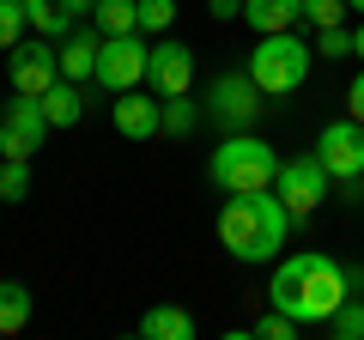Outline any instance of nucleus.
<instances>
[{
    "mask_svg": "<svg viewBox=\"0 0 364 340\" xmlns=\"http://www.w3.org/2000/svg\"><path fill=\"white\" fill-rule=\"evenodd\" d=\"M352 298V280H346V262L328 255V249H298L286 262H273V280H267V304L286 310L291 322L304 328H328V316Z\"/></svg>",
    "mask_w": 364,
    "mask_h": 340,
    "instance_id": "nucleus-1",
    "label": "nucleus"
},
{
    "mask_svg": "<svg viewBox=\"0 0 364 340\" xmlns=\"http://www.w3.org/2000/svg\"><path fill=\"white\" fill-rule=\"evenodd\" d=\"M286 231H291V213H286V201L273 195V188L225 195V207H219V243H225V255H237V262H249V267L279 262Z\"/></svg>",
    "mask_w": 364,
    "mask_h": 340,
    "instance_id": "nucleus-2",
    "label": "nucleus"
},
{
    "mask_svg": "<svg viewBox=\"0 0 364 340\" xmlns=\"http://www.w3.org/2000/svg\"><path fill=\"white\" fill-rule=\"evenodd\" d=\"M273 176H279V152H273L255 128L225 134V140L213 146V158H207V183L219 188V195H255V188H273Z\"/></svg>",
    "mask_w": 364,
    "mask_h": 340,
    "instance_id": "nucleus-3",
    "label": "nucleus"
},
{
    "mask_svg": "<svg viewBox=\"0 0 364 340\" xmlns=\"http://www.w3.org/2000/svg\"><path fill=\"white\" fill-rule=\"evenodd\" d=\"M310 61H316V43H304L298 31H273V37H261L255 55H249V79H255L267 97H291V92H304Z\"/></svg>",
    "mask_w": 364,
    "mask_h": 340,
    "instance_id": "nucleus-4",
    "label": "nucleus"
},
{
    "mask_svg": "<svg viewBox=\"0 0 364 340\" xmlns=\"http://www.w3.org/2000/svg\"><path fill=\"white\" fill-rule=\"evenodd\" d=\"M261 97H267V92L249 79V67H237V73H219V79H213L200 104H207V122H213V128H225V134H249V128L261 122V110H267Z\"/></svg>",
    "mask_w": 364,
    "mask_h": 340,
    "instance_id": "nucleus-5",
    "label": "nucleus"
},
{
    "mask_svg": "<svg viewBox=\"0 0 364 340\" xmlns=\"http://www.w3.org/2000/svg\"><path fill=\"white\" fill-rule=\"evenodd\" d=\"M328 183H334V170L322 164V152H298V158H279V176H273V195L286 201L291 225H304L316 207L328 201Z\"/></svg>",
    "mask_w": 364,
    "mask_h": 340,
    "instance_id": "nucleus-6",
    "label": "nucleus"
},
{
    "mask_svg": "<svg viewBox=\"0 0 364 340\" xmlns=\"http://www.w3.org/2000/svg\"><path fill=\"white\" fill-rule=\"evenodd\" d=\"M146 55H152V37H146V31L104 37V49H97V73H91V79H97L109 97L134 92V85H146Z\"/></svg>",
    "mask_w": 364,
    "mask_h": 340,
    "instance_id": "nucleus-7",
    "label": "nucleus"
},
{
    "mask_svg": "<svg viewBox=\"0 0 364 340\" xmlns=\"http://www.w3.org/2000/svg\"><path fill=\"white\" fill-rule=\"evenodd\" d=\"M6 73H13V92L18 97H43L61 79V49H55V37H25L6 49Z\"/></svg>",
    "mask_w": 364,
    "mask_h": 340,
    "instance_id": "nucleus-8",
    "label": "nucleus"
},
{
    "mask_svg": "<svg viewBox=\"0 0 364 340\" xmlns=\"http://www.w3.org/2000/svg\"><path fill=\"white\" fill-rule=\"evenodd\" d=\"M316 152H322V164L334 170V183H346V195L364 183V122H328L322 140H316Z\"/></svg>",
    "mask_w": 364,
    "mask_h": 340,
    "instance_id": "nucleus-9",
    "label": "nucleus"
},
{
    "mask_svg": "<svg viewBox=\"0 0 364 340\" xmlns=\"http://www.w3.org/2000/svg\"><path fill=\"white\" fill-rule=\"evenodd\" d=\"M43 140H49V116H43V97H18L0 110V152L6 158H31L43 152Z\"/></svg>",
    "mask_w": 364,
    "mask_h": 340,
    "instance_id": "nucleus-10",
    "label": "nucleus"
},
{
    "mask_svg": "<svg viewBox=\"0 0 364 340\" xmlns=\"http://www.w3.org/2000/svg\"><path fill=\"white\" fill-rule=\"evenodd\" d=\"M146 85L158 97H182L195 92V49L176 37H152V55H146Z\"/></svg>",
    "mask_w": 364,
    "mask_h": 340,
    "instance_id": "nucleus-11",
    "label": "nucleus"
},
{
    "mask_svg": "<svg viewBox=\"0 0 364 340\" xmlns=\"http://www.w3.org/2000/svg\"><path fill=\"white\" fill-rule=\"evenodd\" d=\"M109 122H116L122 140H152V134H164V97L158 92H116V104H109Z\"/></svg>",
    "mask_w": 364,
    "mask_h": 340,
    "instance_id": "nucleus-12",
    "label": "nucleus"
},
{
    "mask_svg": "<svg viewBox=\"0 0 364 340\" xmlns=\"http://www.w3.org/2000/svg\"><path fill=\"white\" fill-rule=\"evenodd\" d=\"M97 49H104V31H97V25H73L61 37V73L85 85V79L97 73Z\"/></svg>",
    "mask_w": 364,
    "mask_h": 340,
    "instance_id": "nucleus-13",
    "label": "nucleus"
},
{
    "mask_svg": "<svg viewBox=\"0 0 364 340\" xmlns=\"http://www.w3.org/2000/svg\"><path fill=\"white\" fill-rule=\"evenodd\" d=\"M243 25L255 31V37L298 31V25H304V0H243Z\"/></svg>",
    "mask_w": 364,
    "mask_h": 340,
    "instance_id": "nucleus-14",
    "label": "nucleus"
},
{
    "mask_svg": "<svg viewBox=\"0 0 364 340\" xmlns=\"http://www.w3.org/2000/svg\"><path fill=\"white\" fill-rule=\"evenodd\" d=\"M85 104H91L85 85H79V79H67V73L43 92V116H49V128H73V122L85 116Z\"/></svg>",
    "mask_w": 364,
    "mask_h": 340,
    "instance_id": "nucleus-15",
    "label": "nucleus"
},
{
    "mask_svg": "<svg viewBox=\"0 0 364 340\" xmlns=\"http://www.w3.org/2000/svg\"><path fill=\"white\" fill-rule=\"evenodd\" d=\"M140 334H146V340H195L200 322L182 310V304H158V310L140 316Z\"/></svg>",
    "mask_w": 364,
    "mask_h": 340,
    "instance_id": "nucleus-16",
    "label": "nucleus"
},
{
    "mask_svg": "<svg viewBox=\"0 0 364 340\" xmlns=\"http://www.w3.org/2000/svg\"><path fill=\"white\" fill-rule=\"evenodd\" d=\"M25 18H31V31H37V37H55V43L73 31V13H67V0H25Z\"/></svg>",
    "mask_w": 364,
    "mask_h": 340,
    "instance_id": "nucleus-17",
    "label": "nucleus"
},
{
    "mask_svg": "<svg viewBox=\"0 0 364 340\" xmlns=\"http://www.w3.org/2000/svg\"><path fill=\"white\" fill-rule=\"evenodd\" d=\"M207 122V104H195V97H164V134H176V140H188V134Z\"/></svg>",
    "mask_w": 364,
    "mask_h": 340,
    "instance_id": "nucleus-18",
    "label": "nucleus"
},
{
    "mask_svg": "<svg viewBox=\"0 0 364 340\" xmlns=\"http://www.w3.org/2000/svg\"><path fill=\"white\" fill-rule=\"evenodd\" d=\"M91 25L104 31V37H122V31H140V0H104V6L91 13Z\"/></svg>",
    "mask_w": 364,
    "mask_h": 340,
    "instance_id": "nucleus-19",
    "label": "nucleus"
},
{
    "mask_svg": "<svg viewBox=\"0 0 364 340\" xmlns=\"http://www.w3.org/2000/svg\"><path fill=\"white\" fill-rule=\"evenodd\" d=\"M31 322V292L18 280H0V334H18Z\"/></svg>",
    "mask_w": 364,
    "mask_h": 340,
    "instance_id": "nucleus-20",
    "label": "nucleus"
},
{
    "mask_svg": "<svg viewBox=\"0 0 364 340\" xmlns=\"http://www.w3.org/2000/svg\"><path fill=\"white\" fill-rule=\"evenodd\" d=\"M328 334H334V340H364V298H358V292L328 316Z\"/></svg>",
    "mask_w": 364,
    "mask_h": 340,
    "instance_id": "nucleus-21",
    "label": "nucleus"
},
{
    "mask_svg": "<svg viewBox=\"0 0 364 340\" xmlns=\"http://www.w3.org/2000/svg\"><path fill=\"white\" fill-rule=\"evenodd\" d=\"M31 195V158H0V201Z\"/></svg>",
    "mask_w": 364,
    "mask_h": 340,
    "instance_id": "nucleus-22",
    "label": "nucleus"
},
{
    "mask_svg": "<svg viewBox=\"0 0 364 340\" xmlns=\"http://www.w3.org/2000/svg\"><path fill=\"white\" fill-rule=\"evenodd\" d=\"M31 18H25V0H0V49H13V43H25Z\"/></svg>",
    "mask_w": 364,
    "mask_h": 340,
    "instance_id": "nucleus-23",
    "label": "nucleus"
},
{
    "mask_svg": "<svg viewBox=\"0 0 364 340\" xmlns=\"http://www.w3.org/2000/svg\"><path fill=\"white\" fill-rule=\"evenodd\" d=\"M249 334H261V340H298L304 322H291L286 310H273V304H267V316H255V328H249Z\"/></svg>",
    "mask_w": 364,
    "mask_h": 340,
    "instance_id": "nucleus-24",
    "label": "nucleus"
},
{
    "mask_svg": "<svg viewBox=\"0 0 364 340\" xmlns=\"http://www.w3.org/2000/svg\"><path fill=\"white\" fill-rule=\"evenodd\" d=\"M176 25V0H140V31L146 37H164Z\"/></svg>",
    "mask_w": 364,
    "mask_h": 340,
    "instance_id": "nucleus-25",
    "label": "nucleus"
},
{
    "mask_svg": "<svg viewBox=\"0 0 364 340\" xmlns=\"http://www.w3.org/2000/svg\"><path fill=\"white\" fill-rule=\"evenodd\" d=\"M304 25H316V31L346 25V0H304Z\"/></svg>",
    "mask_w": 364,
    "mask_h": 340,
    "instance_id": "nucleus-26",
    "label": "nucleus"
},
{
    "mask_svg": "<svg viewBox=\"0 0 364 340\" xmlns=\"http://www.w3.org/2000/svg\"><path fill=\"white\" fill-rule=\"evenodd\" d=\"M316 55H328V61L352 55V25H328V31H316Z\"/></svg>",
    "mask_w": 364,
    "mask_h": 340,
    "instance_id": "nucleus-27",
    "label": "nucleus"
},
{
    "mask_svg": "<svg viewBox=\"0 0 364 340\" xmlns=\"http://www.w3.org/2000/svg\"><path fill=\"white\" fill-rule=\"evenodd\" d=\"M346 104H352V122H364V67L352 73V92H346Z\"/></svg>",
    "mask_w": 364,
    "mask_h": 340,
    "instance_id": "nucleus-28",
    "label": "nucleus"
},
{
    "mask_svg": "<svg viewBox=\"0 0 364 340\" xmlns=\"http://www.w3.org/2000/svg\"><path fill=\"white\" fill-rule=\"evenodd\" d=\"M213 18H243V0H207Z\"/></svg>",
    "mask_w": 364,
    "mask_h": 340,
    "instance_id": "nucleus-29",
    "label": "nucleus"
},
{
    "mask_svg": "<svg viewBox=\"0 0 364 340\" xmlns=\"http://www.w3.org/2000/svg\"><path fill=\"white\" fill-rule=\"evenodd\" d=\"M97 6H104V0H67V13H73V18H91Z\"/></svg>",
    "mask_w": 364,
    "mask_h": 340,
    "instance_id": "nucleus-30",
    "label": "nucleus"
},
{
    "mask_svg": "<svg viewBox=\"0 0 364 340\" xmlns=\"http://www.w3.org/2000/svg\"><path fill=\"white\" fill-rule=\"evenodd\" d=\"M346 280H352V292H358V298H364V267H358V262L346 267Z\"/></svg>",
    "mask_w": 364,
    "mask_h": 340,
    "instance_id": "nucleus-31",
    "label": "nucleus"
},
{
    "mask_svg": "<svg viewBox=\"0 0 364 340\" xmlns=\"http://www.w3.org/2000/svg\"><path fill=\"white\" fill-rule=\"evenodd\" d=\"M352 55H358V61H364V18H358V25H352Z\"/></svg>",
    "mask_w": 364,
    "mask_h": 340,
    "instance_id": "nucleus-32",
    "label": "nucleus"
},
{
    "mask_svg": "<svg viewBox=\"0 0 364 340\" xmlns=\"http://www.w3.org/2000/svg\"><path fill=\"white\" fill-rule=\"evenodd\" d=\"M346 6H352V13H358V18H364V0H346Z\"/></svg>",
    "mask_w": 364,
    "mask_h": 340,
    "instance_id": "nucleus-33",
    "label": "nucleus"
}]
</instances>
